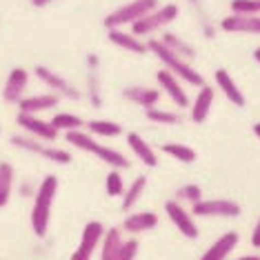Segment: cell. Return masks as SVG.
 <instances>
[{"label": "cell", "instance_id": "1", "mask_svg": "<svg viewBox=\"0 0 260 260\" xmlns=\"http://www.w3.org/2000/svg\"><path fill=\"white\" fill-rule=\"evenodd\" d=\"M56 193H58V178L51 174L45 176L36 189V193H34V205H31V229L38 238H45L47 232H49L51 207H54Z\"/></svg>", "mask_w": 260, "mask_h": 260}, {"label": "cell", "instance_id": "2", "mask_svg": "<svg viewBox=\"0 0 260 260\" xmlns=\"http://www.w3.org/2000/svg\"><path fill=\"white\" fill-rule=\"evenodd\" d=\"M147 47H149V54L156 56L158 60L162 62V67L169 69V72L174 74V76H178L182 82H187V85H191V87H203V85H205L203 74L196 72V69L191 67V62L182 60L178 54H174V51H171L167 45H162L160 38L147 40Z\"/></svg>", "mask_w": 260, "mask_h": 260}, {"label": "cell", "instance_id": "3", "mask_svg": "<svg viewBox=\"0 0 260 260\" xmlns=\"http://www.w3.org/2000/svg\"><path fill=\"white\" fill-rule=\"evenodd\" d=\"M64 140H67L69 145H74L76 149L93 153L98 160L109 165L111 169H120V171L129 169V160L122 156L120 151L111 149V147H107V145H100L89 132H82V129H78V132H69V134H64Z\"/></svg>", "mask_w": 260, "mask_h": 260}, {"label": "cell", "instance_id": "4", "mask_svg": "<svg viewBox=\"0 0 260 260\" xmlns=\"http://www.w3.org/2000/svg\"><path fill=\"white\" fill-rule=\"evenodd\" d=\"M158 7V0H132V3L122 5V7L114 9L107 18L103 20V25L107 29H122V27H132L134 22H138L140 18H145L149 11Z\"/></svg>", "mask_w": 260, "mask_h": 260}, {"label": "cell", "instance_id": "5", "mask_svg": "<svg viewBox=\"0 0 260 260\" xmlns=\"http://www.w3.org/2000/svg\"><path fill=\"white\" fill-rule=\"evenodd\" d=\"M11 145L18 147L22 151H29V153H36V156L45 158L49 162H56V165H69L74 160L72 153L67 149H60V147H54L49 143H43L38 138H31V136H11Z\"/></svg>", "mask_w": 260, "mask_h": 260}, {"label": "cell", "instance_id": "6", "mask_svg": "<svg viewBox=\"0 0 260 260\" xmlns=\"http://www.w3.org/2000/svg\"><path fill=\"white\" fill-rule=\"evenodd\" d=\"M176 18H178V7H176L174 3L162 5V7H156L153 11H149V14H147L145 18H140L138 22H134L132 34L138 38L151 36V34H156V31H162V29L171 25Z\"/></svg>", "mask_w": 260, "mask_h": 260}, {"label": "cell", "instance_id": "7", "mask_svg": "<svg viewBox=\"0 0 260 260\" xmlns=\"http://www.w3.org/2000/svg\"><path fill=\"white\" fill-rule=\"evenodd\" d=\"M191 214L198 218H238L242 207L229 198H203L191 205Z\"/></svg>", "mask_w": 260, "mask_h": 260}, {"label": "cell", "instance_id": "8", "mask_svg": "<svg viewBox=\"0 0 260 260\" xmlns=\"http://www.w3.org/2000/svg\"><path fill=\"white\" fill-rule=\"evenodd\" d=\"M34 74H36V78L40 82H45V85L49 87L54 93H58L60 98H69V100H80L82 98V93L76 89L72 82H69L67 78H62V76L58 72H54V69L45 67V64H36Z\"/></svg>", "mask_w": 260, "mask_h": 260}, {"label": "cell", "instance_id": "9", "mask_svg": "<svg viewBox=\"0 0 260 260\" xmlns=\"http://www.w3.org/2000/svg\"><path fill=\"white\" fill-rule=\"evenodd\" d=\"M165 214L169 216V220L174 222V227L178 229V232L185 236V238L196 240L198 236H200L198 224H196V220H193V214H191V211H187L176 198L165 203Z\"/></svg>", "mask_w": 260, "mask_h": 260}, {"label": "cell", "instance_id": "10", "mask_svg": "<svg viewBox=\"0 0 260 260\" xmlns=\"http://www.w3.org/2000/svg\"><path fill=\"white\" fill-rule=\"evenodd\" d=\"M105 224L100 220H89L85 224V229H82V238H80V245L78 249L72 253V258L69 260H91L93 251L100 247V242H103V236H105Z\"/></svg>", "mask_w": 260, "mask_h": 260}, {"label": "cell", "instance_id": "11", "mask_svg": "<svg viewBox=\"0 0 260 260\" xmlns=\"http://www.w3.org/2000/svg\"><path fill=\"white\" fill-rule=\"evenodd\" d=\"M16 122H18L31 138H38V140H43V143H54L58 138V134H60L54 125H51V120H43V118L31 116V114H20L18 111Z\"/></svg>", "mask_w": 260, "mask_h": 260}, {"label": "cell", "instance_id": "12", "mask_svg": "<svg viewBox=\"0 0 260 260\" xmlns=\"http://www.w3.org/2000/svg\"><path fill=\"white\" fill-rule=\"evenodd\" d=\"M156 82L162 89V93L169 96V100L176 107H180V109L189 107V96H187V91L182 89L178 76H174L169 69H160V72H156Z\"/></svg>", "mask_w": 260, "mask_h": 260}, {"label": "cell", "instance_id": "13", "mask_svg": "<svg viewBox=\"0 0 260 260\" xmlns=\"http://www.w3.org/2000/svg\"><path fill=\"white\" fill-rule=\"evenodd\" d=\"M29 82V72L25 67H14L7 76V82L3 87V98L9 105H18L25 98V89Z\"/></svg>", "mask_w": 260, "mask_h": 260}, {"label": "cell", "instance_id": "14", "mask_svg": "<svg viewBox=\"0 0 260 260\" xmlns=\"http://www.w3.org/2000/svg\"><path fill=\"white\" fill-rule=\"evenodd\" d=\"M220 29L227 34H251L260 36V16L253 14H229L220 20Z\"/></svg>", "mask_w": 260, "mask_h": 260}, {"label": "cell", "instance_id": "15", "mask_svg": "<svg viewBox=\"0 0 260 260\" xmlns=\"http://www.w3.org/2000/svg\"><path fill=\"white\" fill-rule=\"evenodd\" d=\"M214 98H216V89H214V87H209L207 82H205L203 87H198L196 98H193L191 107H189V118H191V122H196V125H203L207 118H209V111H211V105H214Z\"/></svg>", "mask_w": 260, "mask_h": 260}, {"label": "cell", "instance_id": "16", "mask_svg": "<svg viewBox=\"0 0 260 260\" xmlns=\"http://www.w3.org/2000/svg\"><path fill=\"white\" fill-rule=\"evenodd\" d=\"M107 38L111 45H116L118 49H125L127 54H136V56H145L149 51V47L143 38L134 36L132 31H125V29H107Z\"/></svg>", "mask_w": 260, "mask_h": 260}, {"label": "cell", "instance_id": "17", "mask_svg": "<svg viewBox=\"0 0 260 260\" xmlns=\"http://www.w3.org/2000/svg\"><path fill=\"white\" fill-rule=\"evenodd\" d=\"M58 103H60V96L54 91L49 93H34V96H25L18 103V111L20 114H31V116H38L43 114V111H49L58 107Z\"/></svg>", "mask_w": 260, "mask_h": 260}, {"label": "cell", "instance_id": "18", "mask_svg": "<svg viewBox=\"0 0 260 260\" xmlns=\"http://www.w3.org/2000/svg\"><path fill=\"white\" fill-rule=\"evenodd\" d=\"M238 242H240L238 232H227V234H222L198 260H229L232 251L238 247Z\"/></svg>", "mask_w": 260, "mask_h": 260}, {"label": "cell", "instance_id": "19", "mask_svg": "<svg viewBox=\"0 0 260 260\" xmlns=\"http://www.w3.org/2000/svg\"><path fill=\"white\" fill-rule=\"evenodd\" d=\"M214 80H216V87L224 93V98H227L234 107H238V109L245 107V105H247L245 93L238 89V85L234 82V78L229 76L227 69H216V72H214Z\"/></svg>", "mask_w": 260, "mask_h": 260}, {"label": "cell", "instance_id": "20", "mask_svg": "<svg viewBox=\"0 0 260 260\" xmlns=\"http://www.w3.org/2000/svg\"><path fill=\"white\" fill-rule=\"evenodd\" d=\"M122 98H127L129 103L138 105V107H156L158 100H160V89H153V87H143V85H134L122 89Z\"/></svg>", "mask_w": 260, "mask_h": 260}, {"label": "cell", "instance_id": "21", "mask_svg": "<svg viewBox=\"0 0 260 260\" xmlns=\"http://www.w3.org/2000/svg\"><path fill=\"white\" fill-rule=\"evenodd\" d=\"M127 145H129V149L134 151V156L138 158L143 165H147V167H158V156H156V151H153V147L147 143V140L143 138L140 134H136V132H129L127 134Z\"/></svg>", "mask_w": 260, "mask_h": 260}, {"label": "cell", "instance_id": "22", "mask_svg": "<svg viewBox=\"0 0 260 260\" xmlns=\"http://www.w3.org/2000/svg\"><path fill=\"white\" fill-rule=\"evenodd\" d=\"M158 227V216L153 211H138V214H129L122 222V232L138 236L145 232H151V229Z\"/></svg>", "mask_w": 260, "mask_h": 260}, {"label": "cell", "instance_id": "23", "mask_svg": "<svg viewBox=\"0 0 260 260\" xmlns=\"http://www.w3.org/2000/svg\"><path fill=\"white\" fill-rule=\"evenodd\" d=\"M122 245H125L122 229H118V227L107 229L103 236V242H100V260H116L122 249Z\"/></svg>", "mask_w": 260, "mask_h": 260}, {"label": "cell", "instance_id": "24", "mask_svg": "<svg viewBox=\"0 0 260 260\" xmlns=\"http://www.w3.org/2000/svg\"><path fill=\"white\" fill-rule=\"evenodd\" d=\"M160 40H162V45H167L174 54H178L182 60H187V62H191L193 58H196L198 54H196V49H193V45L191 43H187L185 38H180L178 34H174V31H162V36H160Z\"/></svg>", "mask_w": 260, "mask_h": 260}, {"label": "cell", "instance_id": "25", "mask_svg": "<svg viewBox=\"0 0 260 260\" xmlns=\"http://www.w3.org/2000/svg\"><path fill=\"white\" fill-rule=\"evenodd\" d=\"M145 189H147V178L145 176H138L132 185L127 187V191L122 193V203H120V209L122 211H132L136 205H138V200L145 196Z\"/></svg>", "mask_w": 260, "mask_h": 260}, {"label": "cell", "instance_id": "26", "mask_svg": "<svg viewBox=\"0 0 260 260\" xmlns=\"http://www.w3.org/2000/svg\"><path fill=\"white\" fill-rule=\"evenodd\" d=\"M85 127L91 136H100V138H118V136H122V127L114 120H100V118H93V120H89Z\"/></svg>", "mask_w": 260, "mask_h": 260}, {"label": "cell", "instance_id": "27", "mask_svg": "<svg viewBox=\"0 0 260 260\" xmlns=\"http://www.w3.org/2000/svg\"><path fill=\"white\" fill-rule=\"evenodd\" d=\"M14 178L16 171L9 162H0V209L9 205L11 189H14Z\"/></svg>", "mask_w": 260, "mask_h": 260}, {"label": "cell", "instance_id": "28", "mask_svg": "<svg viewBox=\"0 0 260 260\" xmlns=\"http://www.w3.org/2000/svg\"><path fill=\"white\" fill-rule=\"evenodd\" d=\"M145 116L147 120L153 122V125H182V116L176 114V111H169V109H162V107H149L145 109Z\"/></svg>", "mask_w": 260, "mask_h": 260}, {"label": "cell", "instance_id": "29", "mask_svg": "<svg viewBox=\"0 0 260 260\" xmlns=\"http://www.w3.org/2000/svg\"><path fill=\"white\" fill-rule=\"evenodd\" d=\"M162 153H167V156H171L174 160H178L182 165H191V162H196V158H198L196 149H191V147H187L182 143H167V145H162Z\"/></svg>", "mask_w": 260, "mask_h": 260}, {"label": "cell", "instance_id": "30", "mask_svg": "<svg viewBox=\"0 0 260 260\" xmlns=\"http://www.w3.org/2000/svg\"><path fill=\"white\" fill-rule=\"evenodd\" d=\"M51 125H54L58 132L69 134V132H78V129H82L87 122L82 120L80 116H76V114H54V118H51Z\"/></svg>", "mask_w": 260, "mask_h": 260}, {"label": "cell", "instance_id": "31", "mask_svg": "<svg viewBox=\"0 0 260 260\" xmlns=\"http://www.w3.org/2000/svg\"><path fill=\"white\" fill-rule=\"evenodd\" d=\"M105 189H107V193L111 198L122 196V193H125V180H122L120 169H109L107 178H105Z\"/></svg>", "mask_w": 260, "mask_h": 260}, {"label": "cell", "instance_id": "32", "mask_svg": "<svg viewBox=\"0 0 260 260\" xmlns=\"http://www.w3.org/2000/svg\"><path fill=\"white\" fill-rule=\"evenodd\" d=\"M176 200L178 203H191V205H196L198 200H203V189H200L198 185H182L176 189Z\"/></svg>", "mask_w": 260, "mask_h": 260}, {"label": "cell", "instance_id": "33", "mask_svg": "<svg viewBox=\"0 0 260 260\" xmlns=\"http://www.w3.org/2000/svg\"><path fill=\"white\" fill-rule=\"evenodd\" d=\"M232 14L260 16V0H232Z\"/></svg>", "mask_w": 260, "mask_h": 260}, {"label": "cell", "instance_id": "34", "mask_svg": "<svg viewBox=\"0 0 260 260\" xmlns=\"http://www.w3.org/2000/svg\"><path fill=\"white\" fill-rule=\"evenodd\" d=\"M138 249H140L138 238H127L116 260H136V256H138Z\"/></svg>", "mask_w": 260, "mask_h": 260}, {"label": "cell", "instance_id": "35", "mask_svg": "<svg viewBox=\"0 0 260 260\" xmlns=\"http://www.w3.org/2000/svg\"><path fill=\"white\" fill-rule=\"evenodd\" d=\"M89 100H91V105H96V107L103 105L100 89H98V74H96V69H89Z\"/></svg>", "mask_w": 260, "mask_h": 260}, {"label": "cell", "instance_id": "36", "mask_svg": "<svg viewBox=\"0 0 260 260\" xmlns=\"http://www.w3.org/2000/svg\"><path fill=\"white\" fill-rule=\"evenodd\" d=\"M191 3V7H196V9H200V0H189ZM200 29H203V34H205V38H214L216 36V31H214V27H211V20L207 18V14L205 11H200Z\"/></svg>", "mask_w": 260, "mask_h": 260}, {"label": "cell", "instance_id": "37", "mask_svg": "<svg viewBox=\"0 0 260 260\" xmlns=\"http://www.w3.org/2000/svg\"><path fill=\"white\" fill-rule=\"evenodd\" d=\"M251 245L256 247V249H260V218H258L256 227H253V232H251Z\"/></svg>", "mask_w": 260, "mask_h": 260}, {"label": "cell", "instance_id": "38", "mask_svg": "<svg viewBox=\"0 0 260 260\" xmlns=\"http://www.w3.org/2000/svg\"><path fill=\"white\" fill-rule=\"evenodd\" d=\"M56 0H31V5L36 9H43V7H49V5H54Z\"/></svg>", "mask_w": 260, "mask_h": 260}, {"label": "cell", "instance_id": "39", "mask_svg": "<svg viewBox=\"0 0 260 260\" xmlns=\"http://www.w3.org/2000/svg\"><path fill=\"white\" fill-rule=\"evenodd\" d=\"M236 260H260V256H256V253H251V256H242V258H236Z\"/></svg>", "mask_w": 260, "mask_h": 260}, {"label": "cell", "instance_id": "40", "mask_svg": "<svg viewBox=\"0 0 260 260\" xmlns=\"http://www.w3.org/2000/svg\"><path fill=\"white\" fill-rule=\"evenodd\" d=\"M253 60L260 64V47H256V49H253Z\"/></svg>", "mask_w": 260, "mask_h": 260}, {"label": "cell", "instance_id": "41", "mask_svg": "<svg viewBox=\"0 0 260 260\" xmlns=\"http://www.w3.org/2000/svg\"><path fill=\"white\" fill-rule=\"evenodd\" d=\"M253 134H256L258 138H260V122H256V125H253Z\"/></svg>", "mask_w": 260, "mask_h": 260}]
</instances>
